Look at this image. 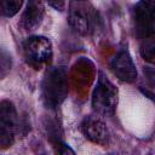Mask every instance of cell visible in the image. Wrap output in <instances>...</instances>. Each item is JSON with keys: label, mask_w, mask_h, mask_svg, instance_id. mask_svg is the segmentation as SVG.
I'll return each instance as SVG.
<instances>
[{"label": "cell", "mask_w": 155, "mask_h": 155, "mask_svg": "<svg viewBox=\"0 0 155 155\" xmlns=\"http://www.w3.org/2000/svg\"><path fill=\"white\" fill-rule=\"evenodd\" d=\"M68 96V76L64 67L50 68L41 82V98L46 108L56 109Z\"/></svg>", "instance_id": "obj_1"}, {"label": "cell", "mask_w": 155, "mask_h": 155, "mask_svg": "<svg viewBox=\"0 0 155 155\" xmlns=\"http://www.w3.org/2000/svg\"><path fill=\"white\" fill-rule=\"evenodd\" d=\"M117 105V88L115 85L99 71L97 84L92 93V107L93 110L102 116L114 115Z\"/></svg>", "instance_id": "obj_2"}, {"label": "cell", "mask_w": 155, "mask_h": 155, "mask_svg": "<svg viewBox=\"0 0 155 155\" xmlns=\"http://www.w3.org/2000/svg\"><path fill=\"white\" fill-rule=\"evenodd\" d=\"M69 23L81 35H88L94 30L97 12L90 2L71 1L69 4Z\"/></svg>", "instance_id": "obj_3"}, {"label": "cell", "mask_w": 155, "mask_h": 155, "mask_svg": "<svg viewBox=\"0 0 155 155\" xmlns=\"http://www.w3.org/2000/svg\"><path fill=\"white\" fill-rule=\"evenodd\" d=\"M23 54L29 65L40 69L52 57V44L45 36H30L23 42Z\"/></svg>", "instance_id": "obj_4"}, {"label": "cell", "mask_w": 155, "mask_h": 155, "mask_svg": "<svg viewBox=\"0 0 155 155\" xmlns=\"http://www.w3.org/2000/svg\"><path fill=\"white\" fill-rule=\"evenodd\" d=\"M18 127V116L15 105L10 101L0 103V145L6 149L12 145Z\"/></svg>", "instance_id": "obj_5"}, {"label": "cell", "mask_w": 155, "mask_h": 155, "mask_svg": "<svg viewBox=\"0 0 155 155\" xmlns=\"http://www.w3.org/2000/svg\"><path fill=\"white\" fill-rule=\"evenodd\" d=\"M136 33L139 38L147 39L155 34V0L139 1L134 7Z\"/></svg>", "instance_id": "obj_6"}, {"label": "cell", "mask_w": 155, "mask_h": 155, "mask_svg": "<svg viewBox=\"0 0 155 155\" xmlns=\"http://www.w3.org/2000/svg\"><path fill=\"white\" fill-rule=\"evenodd\" d=\"M81 131L84 136L99 145H107L110 140V133L107 125L97 115L85 116L81 122Z\"/></svg>", "instance_id": "obj_7"}, {"label": "cell", "mask_w": 155, "mask_h": 155, "mask_svg": "<svg viewBox=\"0 0 155 155\" xmlns=\"http://www.w3.org/2000/svg\"><path fill=\"white\" fill-rule=\"evenodd\" d=\"M110 68L115 76L121 81L133 82L137 79V69L127 50H121L114 56Z\"/></svg>", "instance_id": "obj_8"}, {"label": "cell", "mask_w": 155, "mask_h": 155, "mask_svg": "<svg viewBox=\"0 0 155 155\" xmlns=\"http://www.w3.org/2000/svg\"><path fill=\"white\" fill-rule=\"evenodd\" d=\"M44 4L41 1H29L22 15V27L28 30H35L44 18Z\"/></svg>", "instance_id": "obj_9"}, {"label": "cell", "mask_w": 155, "mask_h": 155, "mask_svg": "<svg viewBox=\"0 0 155 155\" xmlns=\"http://www.w3.org/2000/svg\"><path fill=\"white\" fill-rule=\"evenodd\" d=\"M140 54L145 61L155 63V34L143 40L140 45Z\"/></svg>", "instance_id": "obj_10"}, {"label": "cell", "mask_w": 155, "mask_h": 155, "mask_svg": "<svg viewBox=\"0 0 155 155\" xmlns=\"http://www.w3.org/2000/svg\"><path fill=\"white\" fill-rule=\"evenodd\" d=\"M23 2L19 0H2L1 1V13L6 17H12L18 12Z\"/></svg>", "instance_id": "obj_11"}, {"label": "cell", "mask_w": 155, "mask_h": 155, "mask_svg": "<svg viewBox=\"0 0 155 155\" xmlns=\"http://www.w3.org/2000/svg\"><path fill=\"white\" fill-rule=\"evenodd\" d=\"M10 69H11V57L6 52V50L2 48L1 50V69H0L1 70V73H0L1 78H4L10 71Z\"/></svg>", "instance_id": "obj_12"}, {"label": "cell", "mask_w": 155, "mask_h": 155, "mask_svg": "<svg viewBox=\"0 0 155 155\" xmlns=\"http://www.w3.org/2000/svg\"><path fill=\"white\" fill-rule=\"evenodd\" d=\"M52 145H53V148L56 149V153H57L58 155H75L74 150H73L68 144H65L63 140L53 142Z\"/></svg>", "instance_id": "obj_13"}, {"label": "cell", "mask_w": 155, "mask_h": 155, "mask_svg": "<svg viewBox=\"0 0 155 155\" xmlns=\"http://www.w3.org/2000/svg\"><path fill=\"white\" fill-rule=\"evenodd\" d=\"M144 76L148 81V84L153 87H155V68L145 67L144 68Z\"/></svg>", "instance_id": "obj_14"}, {"label": "cell", "mask_w": 155, "mask_h": 155, "mask_svg": "<svg viewBox=\"0 0 155 155\" xmlns=\"http://www.w3.org/2000/svg\"><path fill=\"white\" fill-rule=\"evenodd\" d=\"M48 5L52 6V7H54L56 10H63L65 2H64V1H50Z\"/></svg>", "instance_id": "obj_15"}]
</instances>
